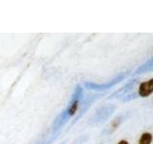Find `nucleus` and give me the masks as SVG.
I'll return each mask as SVG.
<instances>
[{"instance_id":"obj_3","label":"nucleus","mask_w":153,"mask_h":144,"mask_svg":"<svg viewBox=\"0 0 153 144\" xmlns=\"http://www.w3.org/2000/svg\"><path fill=\"white\" fill-rule=\"evenodd\" d=\"M118 144H128V142L126 140H121Z\"/></svg>"},{"instance_id":"obj_1","label":"nucleus","mask_w":153,"mask_h":144,"mask_svg":"<svg viewBox=\"0 0 153 144\" xmlns=\"http://www.w3.org/2000/svg\"><path fill=\"white\" fill-rule=\"evenodd\" d=\"M153 92V79H150L147 82H143L140 85L139 88V94L142 97H147Z\"/></svg>"},{"instance_id":"obj_2","label":"nucleus","mask_w":153,"mask_h":144,"mask_svg":"<svg viewBox=\"0 0 153 144\" xmlns=\"http://www.w3.org/2000/svg\"><path fill=\"white\" fill-rule=\"evenodd\" d=\"M152 141V134L150 133H143L139 140V144H150Z\"/></svg>"}]
</instances>
